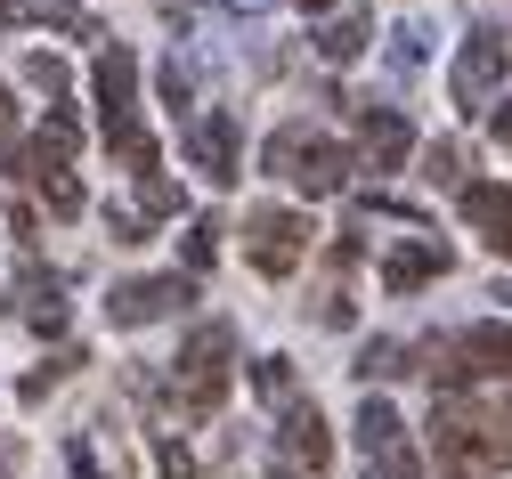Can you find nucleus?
<instances>
[{"mask_svg":"<svg viewBox=\"0 0 512 479\" xmlns=\"http://www.w3.org/2000/svg\"><path fill=\"white\" fill-rule=\"evenodd\" d=\"M98 139L122 171H155V139L139 122V57L131 49H98Z\"/></svg>","mask_w":512,"mask_h":479,"instance_id":"nucleus-1","label":"nucleus"},{"mask_svg":"<svg viewBox=\"0 0 512 479\" xmlns=\"http://www.w3.org/2000/svg\"><path fill=\"white\" fill-rule=\"evenodd\" d=\"M431 447H439V463L456 471V479H472V471H496V463L512 455V431H504L496 415H472V406L447 390L439 415H431Z\"/></svg>","mask_w":512,"mask_h":479,"instance_id":"nucleus-2","label":"nucleus"},{"mask_svg":"<svg viewBox=\"0 0 512 479\" xmlns=\"http://www.w3.org/2000/svg\"><path fill=\"white\" fill-rule=\"evenodd\" d=\"M228 366H236V333L228 325H204V333H187V350L171 358V406L179 415H212V406L228 398Z\"/></svg>","mask_w":512,"mask_h":479,"instance_id":"nucleus-3","label":"nucleus"},{"mask_svg":"<svg viewBox=\"0 0 512 479\" xmlns=\"http://www.w3.org/2000/svg\"><path fill=\"white\" fill-rule=\"evenodd\" d=\"M269 171L277 179H293L301 195H342V179H350V155L326 139V130H277V139H269Z\"/></svg>","mask_w":512,"mask_h":479,"instance_id":"nucleus-4","label":"nucleus"},{"mask_svg":"<svg viewBox=\"0 0 512 479\" xmlns=\"http://www.w3.org/2000/svg\"><path fill=\"white\" fill-rule=\"evenodd\" d=\"M350 439H358V471L366 479H423V455L407 447V415H399L391 398H366Z\"/></svg>","mask_w":512,"mask_h":479,"instance_id":"nucleus-5","label":"nucleus"},{"mask_svg":"<svg viewBox=\"0 0 512 479\" xmlns=\"http://www.w3.org/2000/svg\"><path fill=\"white\" fill-rule=\"evenodd\" d=\"M326 463H334V431H326V415H317L309 398H293L285 423H277V455H269V471H277V479H326Z\"/></svg>","mask_w":512,"mask_h":479,"instance_id":"nucleus-6","label":"nucleus"},{"mask_svg":"<svg viewBox=\"0 0 512 479\" xmlns=\"http://www.w3.org/2000/svg\"><path fill=\"white\" fill-rule=\"evenodd\" d=\"M309 220L301 212H277V203H261V212L244 220V252H252V268H261V277H293V268L309 260Z\"/></svg>","mask_w":512,"mask_h":479,"instance_id":"nucleus-7","label":"nucleus"},{"mask_svg":"<svg viewBox=\"0 0 512 479\" xmlns=\"http://www.w3.org/2000/svg\"><path fill=\"white\" fill-rule=\"evenodd\" d=\"M504 74H512V33H504V25H480V33L464 41V57H456V106H464V114L488 106V98L504 90Z\"/></svg>","mask_w":512,"mask_h":479,"instance_id":"nucleus-8","label":"nucleus"},{"mask_svg":"<svg viewBox=\"0 0 512 479\" xmlns=\"http://www.w3.org/2000/svg\"><path fill=\"white\" fill-rule=\"evenodd\" d=\"M447 358H456V366H439L447 390H456V382H504V374H512V325H472V333H456V341H447Z\"/></svg>","mask_w":512,"mask_h":479,"instance_id":"nucleus-9","label":"nucleus"},{"mask_svg":"<svg viewBox=\"0 0 512 479\" xmlns=\"http://www.w3.org/2000/svg\"><path fill=\"white\" fill-rule=\"evenodd\" d=\"M187 301H196L187 277H122L114 301H106V317H114V325H155V317H179Z\"/></svg>","mask_w":512,"mask_h":479,"instance_id":"nucleus-10","label":"nucleus"},{"mask_svg":"<svg viewBox=\"0 0 512 479\" xmlns=\"http://www.w3.org/2000/svg\"><path fill=\"white\" fill-rule=\"evenodd\" d=\"M415 155V122L399 106H358V163L366 171H399Z\"/></svg>","mask_w":512,"mask_h":479,"instance_id":"nucleus-11","label":"nucleus"},{"mask_svg":"<svg viewBox=\"0 0 512 479\" xmlns=\"http://www.w3.org/2000/svg\"><path fill=\"white\" fill-rule=\"evenodd\" d=\"M456 203H464V228H472L496 260H512V187H504V179H472Z\"/></svg>","mask_w":512,"mask_h":479,"instance_id":"nucleus-12","label":"nucleus"},{"mask_svg":"<svg viewBox=\"0 0 512 479\" xmlns=\"http://www.w3.org/2000/svg\"><path fill=\"white\" fill-rule=\"evenodd\" d=\"M179 147H187V163H196V171H212V187L236 179V114H187Z\"/></svg>","mask_w":512,"mask_h":479,"instance_id":"nucleus-13","label":"nucleus"},{"mask_svg":"<svg viewBox=\"0 0 512 479\" xmlns=\"http://www.w3.org/2000/svg\"><path fill=\"white\" fill-rule=\"evenodd\" d=\"M447 260H456V252H447L439 236H407V244H391V260H382V285H391V293L439 285V277H447Z\"/></svg>","mask_w":512,"mask_h":479,"instance_id":"nucleus-14","label":"nucleus"},{"mask_svg":"<svg viewBox=\"0 0 512 479\" xmlns=\"http://www.w3.org/2000/svg\"><path fill=\"white\" fill-rule=\"evenodd\" d=\"M9 309H17L41 341H57V333H66V285H57L49 268H25V277H17V293H9Z\"/></svg>","mask_w":512,"mask_h":479,"instance_id":"nucleus-15","label":"nucleus"},{"mask_svg":"<svg viewBox=\"0 0 512 479\" xmlns=\"http://www.w3.org/2000/svg\"><path fill=\"white\" fill-rule=\"evenodd\" d=\"M74 155H82V114L57 106L33 139H25V171H74Z\"/></svg>","mask_w":512,"mask_h":479,"instance_id":"nucleus-16","label":"nucleus"},{"mask_svg":"<svg viewBox=\"0 0 512 479\" xmlns=\"http://www.w3.org/2000/svg\"><path fill=\"white\" fill-rule=\"evenodd\" d=\"M309 41H317V57H326V65H350V57L366 49V9H358V0H342V9H326V25H317Z\"/></svg>","mask_w":512,"mask_h":479,"instance_id":"nucleus-17","label":"nucleus"},{"mask_svg":"<svg viewBox=\"0 0 512 479\" xmlns=\"http://www.w3.org/2000/svg\"><path fill=\"white\" fill-rule=\"evenodd\" d=\"M423 57H431V17H407V25L391 33V74H415Z\"/></svg>","mask_w":512,"mask_h":479,"instance_id":"nucleus-18","label":"nucleus"},{"mask_svg":"<svg viewBox=\"0 0 512 479\" xmlns=\"http://www.w3.org/2000/svg\"><path fill=\"white\" fill-rule=\"evenodd\" d=\"M33 179H41V203L57 220H82V179L74 171H33Z\"/></svg>","mask_w":512,"mask_h":479,"instance_id":"nucleus-19","label":"nucleus"},{"mask_svg":"<svg viewBox=\"0 0 512 479\" xmlns=\"http://www.w3.org/2000/svg\"><path fill=\"white\" fill-rule=\"evenodd\" d=\"M179 203H187V195H179V179H147V171H139V203H131V212H147V220H171Z\"/></svg>","mask_w":512,"mask_h":479,"instance_id":"nucleus-20","label":"nucleus"},{"mask_svg":"<svg viewBox=\"0 0 512 479\" xmlns=\"http://www.w3.org/2000/svg\"><path fill=\"white\" fill-rule=\"evenodd\" d=\"M252 390H261L269 406L293 398V358H252Z\"/></svg>","mask_w":512,"mask_h":479,"instance_id":"nucleus-21","label":"nucleus"},{"mask_svg":"<svg viewBox=\"0 0 512 479\" xmlns=\"http://www.w3.org/2000/svg\"><path fill=\"white\" fill-rule=\"evenodd\" d=\"M155 82H163V106H179V114H196V74H187V57H171V65H163Z\"/></svg>","mask_w":512,"mask_h":479,"instance_id":"nucleus-22","label":"nucleus"},{"mask_svg":"<svg viewBox=\"0 0 512 479\" xmlns=\"http://www.w3.org/2000/svg\"><path fill=\"white\" fill-rule=\"evenodd\" d=\"M179 260H187V268H212V260H220V228H212V220H196V228L179 236Z\"/></svg>","mask_w":512,"mask_h":479,"instance_id":"nucleus-23","label":"nucleus"},{"mask_svg":"<svg viewBox=\"0 0 512 479\" xmlns=\"http://www.w3.org/2000/svg\"><path fill=\"white\" fill-rule=\"evenodd\" d=\"M33 17H57V25H82V0H25Z\"/></svg>","mask_w":512,"mask_h":479,"instance_id":"nucleus-24","label":"nucleus"},{"mask_svg":"<svg viewBox=\"0 0 512 479\" xmlns=\"http://www.w3.org/2000/svg\"><path fill=\"white\" fill-rule=\"evenodd\" d=\"M25 74H33L41 90H66V65H57V57H25Z\"/></svg>","mask_w":512,"mask_h":479,"instance_id":"nucleus-25","label":"nucleus"},{"mask_svg":"<svg viewBox=\"0 0 512 479\" xmlns=\"http://www.w3.org/2000/svg\"><path fill=\"white\" fill-rule=\"evenodd\" d=\"M366 374H407V366H399V341H374V350H366Z\"/></svg>","mask_w":512,"mask_h":479,"instance_id":"nucleus-26","label":"nucleus"},{"mask_svg":"<svg viewBox=\"0 0 512 479\" xmlns=\"http://www.w3.org/2000/svg\"><path fill=\"white\" fill-rule=\"evenodd\" d=\"M464 171V147H431V179H456Z\"/></svg>","mask_w":512,"mask_h":479,"instance_id":"nucleus-27","label":"nucleus"},{"mask_svg":"<svg viewBox=\"0 0 512 479\" xmlns=\"http://www.w3.org/2000/svg\"><path fill=\"white\" fill-rule=\"evenodd\" d=\"M66 463H74V479H106V471H98V455H90V447H82V439H74V447H66Z\"/></svg>","mask_w":512,"mask_h":479,"instance_id":"nucleus-28","label":"nucleus"},{"mask_svg":"<svg viewBox=\"0 0 512 479\" xmlns=\"http://www.w3.org/2000/svg\"><path fill=\"white\" fill-rule=\"evenodd\" d=\"M496 147H512V106H496Z\"/></svg>","mask_w":512,"mask_h":479,"instance_id":"nucleus-29","label":"nucleus"},{"mask_svg":"<svg viewBox=\"0 0 512 479\" xmlns=\"http://www.w3.org/2000/svg\"><path fill=\"white\" fill-rule=\"evenodd\" d=\"M293 9H317V17H326V9H342V0H293Z\"/></svg>","mask_w":512,"mask_h":479,"instance_id":"nucleus-30","label":"nucleus"},{"mask_svg":"<svg viewBox=\"0 0 512 479\" xmlns=\"http://www.w3.org/2000/svg\"><path fill=\"white\" fill-rule=\"evenodd\" d=\"M9 17H25V0H0V25H9Z\"/></svg>","mask_w":512,"mask_h":479,"instance_id":"nucleus-31","label":"nucleus"},{"mask_svg":"<svg viewBox=\"0 0 512 479\" xmlns=\"http://www.w3.org/2000/svg\"><path fill=\"white\" fill-rule=\"evenodd\" d=\"M228 9H269V0H228Z\"/></svg>","mask_w":512,"mask_h":479,"instance_id":"nucleus-32","label":"nucleus"},{"mask_svg":"<svg viewBox=\"0 0 512 479\" xmlns=\"http://www.w3.org/2000/svg\"><path fill=\"white\" fill-rule=\"evenodd\" d=\"M496 301H504V309H512V285H496Z\"/></svg>","mask_w":512,"mask_h":479,"instance_id":"nucleus-33","label":"nucleus"},{"mask_svg":"<svg viewBox=\"0 0 512 479\" xmlns=\"http://www.w3.org/2000/svg\"><path fill=\"white\" fill-rule=\"evenodd\" d=\"M0 122H9V90H0Z\"/></svg>","mask_w":512,"mask_h":479,"instance_id":"nucleus-34","label":"nucleus"},{"mask_svg":"<svg viewBox=\"0 0 512 479\" xmlns=\"http://www.w3.org/2000/svg\"><path fill=\"white\" fill-rule=\"evenodd\" d=\"M0 479H9V471H0Z\"/></svg>","mask_w":512,"mask_h":479,"instance_id":"nucleus-35","label":"nucleus"}]
</instances>
